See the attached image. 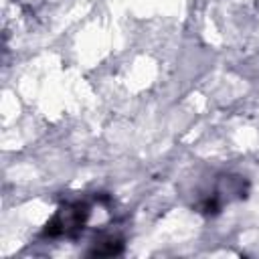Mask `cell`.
Segmentation results:
<instances>
[{"instance_id": "cell-1", "label": "cell", "mask_w": 259, "mask_h": 259, "mask_svg": "<svg viewBox=\"0 0 259 259\" xmlns=\"http://www.w3.org/2000/svg\"><path fill=\"white\" fill-rule=\"evenodd\" d=\"M87 214H89V206L85 202L65 204L51 219V223L47 225L45 233L49 237H69V239H73L83 231Z\"/></svg>"}]
</instances>
